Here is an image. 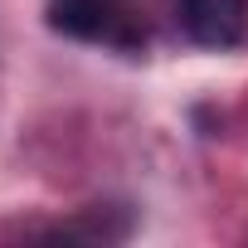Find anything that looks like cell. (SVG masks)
<instances>
[{"label": "cell", "instance_id": "obj_1", "mask_svg": "<svg viewBox=\"0 0 248 248\" xmlns=\"http://www.w3.org/2000/svg\"><path fill=\"white\" fill-rule=\"evenodd\" d=\"M180 25L204 49H233L248 34V0H180Z\"/></svg>", "mask_w": 248, "mask_h": 248}, {"label": "cell", "instance_id": "obj_2", "mask_svg": "<svg viewBox=\"0 0 248 248\" xmlns=\"http://www.w3.org/2000/svg\"><path fill=\"white\" fill-rule=\"evenodd\" d=\"M49 25L59 34H73V39H122L127 15H122L112 0H54Z\"/></svg>", "mask_w": 248, "mask_h": 248}]
</instances>
